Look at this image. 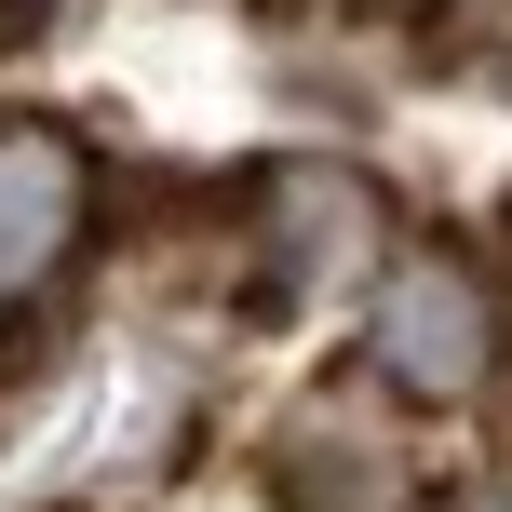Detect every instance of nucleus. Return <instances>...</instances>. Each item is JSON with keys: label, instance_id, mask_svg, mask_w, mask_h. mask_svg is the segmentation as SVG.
Masks as SVG:
<instances>
[{"label": "nucleus", "instance_id": "f257e3e1", "mask_svg": "<svg viewBox=\"0 0 512 512\" xmlns=\"http://www.w3.org/2000/svg\"><path fill=\"white\" fill-rule=\"evenodd\" d=\"M364 364L405 405H472L499 378V283L459 243H391L364 283Z\"/></svg>", "mask_w": 512, "mask_h": 512}, {"label": "nucleus", "instance_id": "f03ea898", "mask_svg": "<svg viewBox=\"0 0 512 512\" xmlns=\"http://www.w3.org/2000/svg\"><path fill=\"white\" fill-rule=\"evenodd\" d=\"M95 243V149L68 122H0V310L54 297Z\"/></svg>", "mask_w": 512, "mask_h": 512}, {"label": "nucleus", "instance_id": "7ed1b4c3", "mask_svg": "<svg viewBox=\"0 0 512 512\" xmlns=\"http://www.w3.org/2000/svg\"><path fill=\"white\" fill-rule=\"evenodd\" d=\"M256 203H270V270L297 283V297L378 256V189H364V176H337V162H283Z\"/></svg>", "mask_w": 512, "mask_h": 512}, {"label": "nucleus", "instance_id": "20e7f679", "mask_svg": "<svg viewBox=\"0 0 512 512\" xmlns=\"http://www.w3.org/2000/svg\"><path fill=\"white\" fill-rule=\"evenodd\" d=\"M297 499L310 512H391V459H378V445H310V459H297Z\"/></svg>", "mask_w": 512, "mask_h": 512}, {"label": "nucleus", "instance_id": "39448f33", "mask_svg": "<svg viewBox=\"0 0 512 512\" xmlns=\"http://www.w3.org/2000/svg\"><path fill=\"white\" fill-rule=\"evenodd\" d=\"M445 512H512V486H459V499H445Z\"/></svg>", "mask_w": 512, "mask_h": 512}, {"label": "nucleus", "instance_id": "423d86ee", "mask_svg": "<svg viewBox=\"0 0 512 512\" xmlns=\"http://www.w3.org/2000/svg\"><path fill=\"white\" fill-rule=\"evenodd\" d=\"M378 14H405V0H378Z\"/></svg>", "mask_w": 512, "mask_h": 512}]
</instances>
